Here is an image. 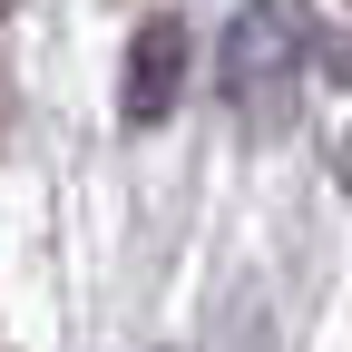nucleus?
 <instances>
[{
	"label": "nucleus",
	"instance_id": "obj_1",
	"mask_svg": "<svg viewBox=\"0 0 352 352\" xmlns=\"http://www.w3.org/2000/svg\"><path fill=\"white\" fill-rule=\"evenodd\" d=\"M186 59H196V39H186V20H176V10L138 20V39H127V69H118V118H127V127L176 118V98H186Z\"/></svg>",
	"mask_w": 352,
	"mask_h": 352
}]
</instances>
